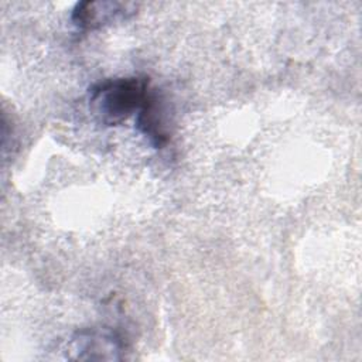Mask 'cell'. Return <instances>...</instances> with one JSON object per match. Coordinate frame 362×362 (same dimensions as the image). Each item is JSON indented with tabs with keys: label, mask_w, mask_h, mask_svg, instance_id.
Listing matches in <instances>:
<instances>
[{
	"label": "cell",
	"mask_w": 362,
	"mask_h": 362,
	"mask_svg": "<svg viewBox=\"0 0 362 362\" xmlns=\"http://www.w3.org/2000/svg\"><path fill=\"white\" fill-rule=\"evenodd\" d=\"M150 92V78L144 75L109 78L89 88L88 107L99 124L119 126L141 109Z\"/></svg>",
	"instance_id": "obj_1"
},
{
	"label": "cell",
	"mask_w": 362,
	"mask_h": 362,
	"mask_svg": "<svg viewBox=\"0 0 362 362\" xmlns=\"http://www.w3.org/2000/svg\"><path fill=\"white\" fill-rule=\"evenodd\" d=\"M127 349L123 337L106 327L78 329L68 339L66 356L72 359H122Z\"/></svg>",
	"instance_id": "obj_2"
},
{
	"label": "cell",
	"mask_w": 362,
	"mask_h": 362,
	"mask_svg": "<svg viewBox=\"0 0 362 362\" xmlns=\"http://www.w3.org/2000/svg\"><path fill=\"white\" fill-rule=\"evenodd\" d=\"M139 4L119 0H83L78 1L71 11L75 27L89 31L124 21L137 13Z\"/></svg>",
	"instance_id": "obj_3"
},
{
	"label": "cell",
	"mask_w": 362,
	"mask_h": 362,
	"mask_svg": "<svg viewBox=\"0 0 362 362\" xmlns=\"http://www.w3.org/2000/svg\"><path fill=\"white\" fill-rule=\"evenodd\" d=\"M136 129L154 148H163L170 140L161 99L154 89H151L147 100L136 115Z\"/></svg>",
	"instance_id": "obj_4"
}]
</instances>
